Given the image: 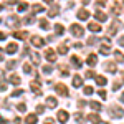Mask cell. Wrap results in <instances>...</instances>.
Here are the masks:
<instances>
[{
  "label": "cell",
  "mask_w": 124,
  "mask_h": 124,
  "mask_svg": "<svg viewBox=\"0 0 124 124\" xmlns=\"http://www.w3.org/2000/svg\"><path fill=\"white\" fill-rule=\"evenodd\" d=\"M41 70H43V73H45V75H50V73L53 71V68H51V66H48V65H46V66H43Z\"/></svg>",
  "instance_id": "cell-38"
},
{
  "label": "cell",
  "mask_w": 124,
  "mask_h": 124,
  "mask_svg": "<svg viewBox=\"0 0 124 124\" xmlns=\"http://www.w3.org/2000/svg\"><path fill=\"white\" fill-rule=\"evenodd\" d=\"M0 124H8L5 119H3V116H0Z\"/></svg>",
  "instance_id": "cell-51"
},
{
  "label": "cell",
  "mask_w": 124,
  "mask_h": 124,
  "mask_svg": "<svg viewBox=\"0 0 124 124\" xmlns=\"http://www.w3.org/2000/svg\"><path fill=\"white\" fill-rule=\"evenodd\" d=\"M101 124H109V123H101Z\"/></svg>",
  "instance_id": "cell-60"
},
{
  "label": "cell",
  "mask_w": 124,
  "mask_h": 124,
  "mask_svg": "<svg viewBox=\"0 0 124 124\" xmlns=\"http://www.w3.org/2000/svg\"><path fill=\"white\" fill-rule=\"evenodd\" d=\"M121 101H123V103H124V93H123V94H121Z\"/></svg>",
  "instance_id": "cell-57"
},
{
  "label": "cell",
  "mask_w": 124,
  "mask_h": 124,
  "mask_svg": "<svg viewBox=\"0 0 124 124\" xmlns=\"http://www.w3.org/2000/svg\"><path fill=\"white\" fill-rule=\"evenodd\" d=\"M98 40H101V38H96V37H91V38L88 40V45H94Z\"/></svg>",
  "instance_id": "cell-42"
},
{
  "label": "cell",
  "mask_w": 124,
  "mask_h": 124,
  "mask_svg": "<svg viewBox=\"0 0 124 124\" xmlns=\"http://www.w3.org/2000/svg\"><path fill=\"white\" fill-rule=\"evenodd\" d=\"M0 22H2V20H0Z\"/></svg>",
  "instance_id": "cell-62"
},
{
  "label": "cell",
  "mask_w": 124,
  "mask_h": 124,
  "mask_svg": "<svg viewBox=\"0 0 124 124\" xmlns=\"http://www.w3.org/2000/svg\"><path fill=\"white\" fill-rule=\"evenodd\" d=\"M15 66H17V61H15V60H10V61H7V68H8V70H13Z\"/></svg>",
  "instance_id": "cell-35"
},
{
  "label": "cell",
  "mask_w": 124,
  "mask_h": 124,
  "mask_svg": "<svg viewBox=\"0 0 124 124\" xmlns=\"http://www.w3.org/2000/svg\"><path fill=\"white\" fill-rule=\"evenodd\" d=\"M117 41H119V45H121V46H124V37H119Z\"/></svg>",
  "instance_id": "cell-49"
},
{
  "label": "cell",
  "mask_w": 124,
  "mask_h": 124,
  "mask_svg": "<svg viewBox=\"0 0 124 124\" xmlns=\"http://www.w3.org/2000/svg\"><path fill=\"white\" fill-rule=\"evenodd\" d=\"M17 50H18L17 43H10L8 46H7V50H5V51H7L8 55H13V53H17Z\"/></svg>",
  "instance_id": "cell-17"
},
{
  "label": "cell",
  "mask_w": 124,
  "mask_h": 124,
  "mask_svg": "<svg viewBox=\"0 0 124 124\" xmlns=\"http://www.w3.org/2000/svg\"><path fill=\"white\" fill-rule=\"evenodd\" d=\"M31 12H35V13L43 12V5H33V7H31Z\"/></svg>",
  "instance_id": "cell-37"
},
{
  "label": "cell",
  "mask_w": 124,
  "mask_h": 124,
  "mask_svg": "<svg viewBox=\"0 0 124 124\" xmlns=\"http://www.w3.org/2000/svg\"><path fill=\"white\" fill-rule=\"evenodd\" d=\"M94 18H96V20H99V22H106V20H108V15H106L104 12H101V10H96Z\"/></svg>",
  "instance_id": "cell-8"
},
{
  "label": "cell",
  "mask_w": 124,
  "mask_h": 124,
  "mask_svg": "<svg viewBox=\"0 0 124 124\" xmlns=\"http://www.w3.org/2000/svg\"><path fill=\"white\" fill-rule=\"evenodd\" d=\"M94 76H96L94 71H86V78H94Z\"/></svg>",
  "instance_id": "cell-45"
},
{
  "label": "cell",
  "mask_w": 124,
  "mask_h": 124,
  "mask_svg": "<svg viewBox=\"0 0 124 124\" xmlns=\"http://www.w3.org/2000/svg\"><path fill=\"white\" fill-rule=\"evenodd\" d=\"M22 94H23V89H15V91L12 93V96H13V98H17V96H22Z\"/></svg>",
  "instance_id": "cell-39"
},
{
  "label": "cell",
  "mask_w": 124,
  "mask_h": 124,
  "mask_svg": "<svg viewBox=\"0 0 124 124\" xmlns=\"http://www.w3.org/2000/svg\"><path fill=\"white\" fill-rule=\"evenodd\" d=\"M5 38H7V35H5L3 31H0V40H5Z\"/></svg>",
  "instance_id": "cell-50"
},
{
  "label": "cell",
  "mask_w": 124,
  "mask_h": 124,
  "mask_svg": "<svg viewBox=\"0 0 124 124\" xmlns=\"http://www.w3.org/2000/svg\"><path fill=\"white\" fill-rule=\"evenodd\" d=\"M108 114H109V117H113V119H121L124 116V109L119 108V106H111L108 109Z\"/></svg>",
  "instance_id": "cell-1"
},
{
  "label": "cell",
  "mask_w": 124,
  "mask_h": 124,
  "mask_svg": "<svg viewBox=\"0 0 124 124\" xmlns=\"http://www.w3.org/2000/svg\"><path fill=\"white\" fill-rule=\"evenodd\" d=\"M121 81H123V83H124V71H123V73H121Z\"/></svg>",
  "instance_id": "cell-55"
},
{
  "label": "cell",
  "mask_w": 124,
  "mask_h": 124,
  "mask_svg": "<svg viewBox=\"0 0 124 124\" xmlns=\"http://www.w3.org/2000/svg\"><path fill=\"white\" fill-rule=\"evenodd\" d=\"M45 2H46V3H53V0H45Z\"/></svg>",
  "instance_id": "cell-58"
},
{
  "label": "cell",
  "mask_w": 124,
  "mask_h": 124,
  "mask_svg": "<svg viewBox=\"0 0 124 124\" xmlns=\"http://www.w3.org/2000/svg\"><path fill=\"white\" fill-rule=\"evenodd\" d=\"M30 55H31V60H33V63L35 65H40V55L37 51H30Z\"/></svg>",
  "instance_id": "cell-24"
},
{
  "label": "cell",
  "mask_w": 124,
  "mask_h": 124,
  "mask_svg": "<svg viewBox=\"0 0 124 124\" xmlns=\"http://www.w3.org/2000/svg\"><path fill=\"white\" fill-rule=\"evenodd\" d=\"M88 28L91 30V31H93V33H98V31H101V25H99V23H96V22H91V23H89V25H88Z\"/></svg>",
  "instance_id": "cell-14"
},
{
  "label": "cell",
  "mask_w": 124,
  "mask_h": 124,
  "mask_svg": "<svg viewBox=\"0 0 124 124\" xmlns=\"http://www.w3.org/2000/svg\"><path fill=\"white\" fill-rule=\"evenodd\" d=\"M83 91H85V94H88V96H89V94H93V88H91V86H86Z\"/></svg>",
  "instance_id": "cell-41"
},
{
  "label": "cell",
  "mask_w": 124,
  "mask_h": 124,
  "mask_svg": "<svg viewBox=\"0 0 124 124\" xmlns=\"http://www.w3.org/2000/svg\"><path fill=\"white\" fill-rule=\"evenodd\" d=\"M89 2H91V0H83V3H85V5H88Z\"/></svg>",
  "instance_id": "cell-56"
},
{
  "label": "cell",
  "mask_w": 124,
  "mask_h": 124,
  "mask_svg": "<svg viewBox=\"0 0 124 124\" xmlns=\"http://www.w3.org/2000/svg\"><path fill=\"white\" fill-rule=\"evenodd\" d=\"M13 37H15L17 40H27L28 38V31H15Z\"/></svg>",
  "instance_id": "cell-12"
},
{
  "label": "cell",
  "mask_w": 124,
  "mask_h": 124,
  "mask_svg": "<svg viewBox=\"0 0 124 124\" xmlns=\"http://www.w3.org/2000/svg\"><path fill=\"white\" fill-rule=\"evenodd\" d=\"M104 70L109 71V73H116V71H117V68H116V65L113 63V61H106L104 63Z\"/></svg>",
  "instance_id": "cell-6"
},
{
  "label": "cell",
  "mask_w": 124,
  "mask_h": 124,
  "mask_svg": "<svg viewBox=\"0 0 124 124\" xmlns=\"http://www.w3.org/2000/svg\"><path fill=\"white\" fill-rule=\"evenodd\" d=\"M78 106H79V108H85V106H86V103L83 101V99H79V101H78Z\"/></svg>",
  "instance_id": "cell-48"
},
{
  "label": "cell",
  "mask_w": 124,
  "mask_h": 124,
  "mask_svg": "<svg viewBox=\"0 0 124 124\" xmlns=\"http://www.w3.org/2000/svg\"><path fill=\"white\" fill-rule=\"evenodd\" d=\"M17 109H18L20 113H25L27 111V104L25 103H20V104H17Z\"/></svg>",
  "instance_id": "cell-36"
},
{
  "label": "cell",
  "mask_w": 124,
  "mask_h": 124,
  "mask_svg": "<svg viewBox=\"0 0 124 124\" xmlns=\"http://www.w3.org/2000/svg\"><path fill=\"white\" fill-rule=\"evenodd\" d=\"M78 18H79V20H88V18H89V12L81 8L79 12H78Z\"/></svg>",
  "instance_id": "cell-15"
},
{
  "label": "cell",
  "mask_w": 124,
  "mask_h": 124,
  "mask_svg": "<svg viewBox=\"0 0 124 124\" xmlns=\"http://www.w3.org/2000/svg\"><path fill=\"white\" fill-rule=\"evenodd\" d=\"M37 121H38V119H37V116H35V114H28V116H27V119H25V123H27V124H37Z\"/></svg>",
  "instance_id": "cell-23"
},
{
  "label": "cell",
  "mask_w": 124,
  "mask_h": 124,
  "mask_svg": "<svg viewBox=\"0 0 124 124\" xmlns=\"http://www.w3.org/2000/svg\"><path fill=\"white\" fill-rule=\"evenodd\" d=\"M109 51H111V45H108V43L99 48V53H101V55H104V56H106V55H109Z\"/></svg>",
  "instance_id": "cell-20"
},
{
  "label": "cell",
  "mask_w": 124,
  "mask_h": 124,
  "mask_svg": "<svg viewBox=\"0 0 124 124\" xmlns=\"http://www.w3.org/2000/svg\"><path fill=\"white\" fill-rule=\"evenodd\" d=\"M46 106H48V108H56L58 101L53 98V96H50V98H46Z\"/></svg>",
  "instance_id": "cell-18"
},
{
  "label": "cell",
  "mask_w": 124,
  "mask_h": 124,
  "mask_svg": "<svg viewBox=\"0 0 124 124\" xmlns=\"http://www.w3.org/2000/svg\"><path fill=\"white\" fill-rule=\"evenodd\" d=\"M71 63H73V66H75V68H81V66H83L81 60H79L78 56H71Z\"/></svg>",
  "instance_id": "cell-22"
},
{
  "label": "cell",
  "mask_w": 124,
  "mask_h": 124,
  "mask_svg": "<svg viewBox=\"0 0 124 124\" xmlns=\"http://www.w3.org/2000/svg\"><path fill=\"white\" fill-rule=\"evenodd\" d=\"M88 119H89L93 124H101V117L96 114V113H91V114L88 116Z\"/></svg>",
  "instance_id": "cell-11"
},
{
  "label": "cell",
  "mask_w": 124,
  "mask_h": 124,
  "mask_svg": "<svg viewBox=\"0 0 124 124\" xmlns=\"http://www.w3.org/2000/svg\"><path fill=\"white\" fill-rule=\"evenodd\" d=\"M81 85H83V78L79 76V75H76V76L73 78V86H75V88H79Z\"/></svg>",
  "instance_id": "cell-21"
},
{
  "label": "cell",
  "mask_w": 124,
  "mask_h": 124,
  "mask_svg": "<svg viewBox=\"0 0 124 124\" xmlns=\"http://www.w3.org/2000/svg\"><path fill=\"white\" fill-rule=\"evenodd\" d=\"M45 124H53V119H45Z\"/></svg>",
  "instance_id": "cell-53"
},
{
  "label": "cell",
  "mask_w": 124,
  "mask_h": 124,
  "mask_svg": "<svg viewBox=\"0 0 124 124\" xmlns=\"http://www.w3.org/2000/svg\"><path fill=\"white\" fill-rule=\"evenodd\" d=\"M56 93H60L61 96H68V88L60 83V85H56Z\"/></svg>",
  "instance_id": "cell-9"
},
{
  "label": "cell",
  "mask_w": 124,
  "mask_h": 124,
  "mask_svg": "<svg viewBox=\"0 0 124 124\" xmlns=\"http://www.w3.org/2000/svg\"><path fill=\"white\" fill-rule=\"evenodd\" d=\"M30 88L35 91V94H41V89H40V79H35L30 83Z\"/></svg>",
  "instance_id": "cell-5"
},
{
  "label": "cell",
  "mask_w": 124,
  "mask_h": 124,
  "mask_svg": "<svg viewBox=\"0 0 124 124\" xmlns=\"http://www.w3.org/2000/svg\"><path fill=\"white\" fill-rule=\"evenodd\" d=\"M56 117H58V121H60V123H66L68 119H70V114H68L66 111H58Z\"/></svg>",
  "instance_id": "cell-4"
},
{
  "label": "cell",
  "mask_w": 124,
  "mask_h": 124,
  "mask_svg": "<svg viewBox=\"0 0 124 124\" xmlns=\"http://www.w3.org/2000/svg\"><path fill=\"white\" fill-rule=\"evenodd\" d=\"M35 22V17H27V18L23 20V23H27V25H30V23H33Z\"/></svg>",
  "instance_id": "cell-40"
},
{
  "label": "cell",
  "mask_w": 124,
  "mask_h": 124,
  "mask_svg": "<svg viewBox=\"0 0 124 124\" xmlns=\"http://www.w3.org/2000/svg\"><path fill=\"white\" fill-rule=\"evenodd\" d=\"M8 2H10V3H15V2H17V0H8Z\"/></svg>",
  "instance_id": "cell-59"
},
{
  "label": "cell",
  "mask_w": 124,
  "mask_h": 124,
  "mask_svg": "<svg viewBox=\"0 0 124 124\" xmlns=\"http://www.w3.org/2000/svg\"><path fill=\"white\" fill-rule=\"evenodd\" d=\"M89 106H91V108H93L94 111H101V109H103V106L99 104L98 101H91V103H89Z\"/></svg>",
  "instance_id": "cell-28"
},
{
  "label": "cell",
  "mask_w": 124,
  "mask_h": 124,
  "mask_svg": "<svg viewBox=\"0 0 124 124\" xmlns=\"http://www.w3.org/2000/svg\"><path fill=\"white\" fill-rule=\"evenodd\" d=\"M27 8H28L27 3H20V5H18V12H23V10H27Z\"/></svg>",
  "instance_id": "cell-43"
},
{
  "label": "cell",
  "mask_w": 124,
  "mask_h": 124,
  "mask_svg": "<svg viewBox=\"0 0 124 124\" xmlns=\"http://www.w3.org/2000/svg\"><path fill=\"white\" fill-rule=\"evenodd\" d=\"M117 28H119V22L116 20V22H113V25H111V28L108 30V35L111 37V35H114L116 31H117Z\"/></svg>",
  "instance_id": "cell-13"
},
{
  "label": "cell",
  "mask_w": 124,
  "mask_h": 124,
  "mask_svg": "<svg viewBox=\"0 0 124 124\" xmlns=\"http://www.w3.org/2000/svg\"><path fill=\"white\" fill-rule=\"evenodd\" d=\"M94 79H96V85H99V86L106 85V78L104 76H94Z\"/></svg>",
  "instance_id": "cell-30"
},
{
  "label": "cell",
  "mask_w": 124,
  "mask_h": 124,
  "mask_svg": "<svg viewBox=\"0 0 124 124\" xmlns=\"http://www.w3.org/2000/svg\"><path fill=\"white\" fill-rule=\"evenodd\" d=\"M114 58H116V61H119V63H124V55L121 53V51H114Z\"/></svg>",
  "instance_id": "cell-29"
},
{
  "label": "cell",
  "mask_w": 124,
  "mask_h": 124,
  "mask_svg": "<svg viewBox=\"0 0 124 124\" xmlns=\"http://www.w3.org/2000/svg\"><path fill=\"white\" fill-rule=\"evenodd\" d=\"M10 83H12V85H20L22 79H20L18 75H12V76H10Z\"/></svg>",
  "instance_id": "cell-26"
},
{
  "label": "cell",
  "mask_w": 124,
  "mask_h": 124,
  "mask_svg": "<svg viewBox=\"0 0 124 124\" xmlns=\"http://www.w3.org/2000/svg\"><path fill=\"white\" fill-rule=\"evenodd\" d=\"M98 94L101 96L103 99H106V98H108V94H106V91H104V89H99V91H98Z\"/></svg>",
  "instance_id": "cell-44"
},
{
  "label": "cell",
  "mask_w": 124,
  "mask_h": 124,
  "mask_svg": "<svg viewBox=\"0 0 124 124\" xmlns=\"http://www.w3.org/2000/svg\"><path fill=\"white\" fill-rule=\"evenodd\" d=\"M55 33H56V35H63V33H65L63 25H55Z\"/></svg>",
  "instance_id": "cell-32"
},
{
  "label": "cell",
  "mask_w": 124,
  "mask_h": 124,
  "mask_svg": "<svg viewBox=\"0 0 124 124\" xmlns=\"http://www.w3.org/2000/svg\"><path fill=\"white\" fill-rule=\"evenodd\" d=\"M2 8H3V7H2V5H0V10H2Z\"/></svg>",
  "instance_id": "cell-61"
},
{
  "label": "cell",
  "mask_w": 124,
  "mask_h": 124,
  "mask_svg": "<svg viewBox=\"0 0 124 124\" xmlns=\"http://www.w3.org/2000/svg\"><path fill=\"white\" fill-rule=\"evenodd\" d=\"M43 111H45V108H43V106H37V113H38V114H41Z\"/></svg>",
  "instance_id": "cell-47"
},
{
  "label": "cell",
  "mask_w": 124,
  "mask_h": 124,
  "mask_svg": "<svg viewBox=\"0 0 124 124\" xmlns=\"http://www.w3.org/2000/svg\"><path fill=\"white\" fill-rule=\"evenodd\" d=\"M15 124H22V121H20V117H15V121H13Z\"/></svg>",
  "instance_id": "cell-52"
},
{
  "label": "cell",
  "mask_w": 124,
  "mask_h": 124,
  "mask_svg": "<svg viewBox=\"0 0 124 124\" xmlns=\"http://www.w3.org/2000/svg\"><path fill=\"white\" fill-rule=\"evenodd\" d=\"M0 91H7V83H0Z\"/></svg>",
  "instance_id": "cell-46"
},
{
  "label": "cell",
  "mask_w": 124,
  "mask_h": 124,
  "mask_svg": "<svg viewBox=\"0 0 124 124\" xmlns=\"http://www.w3.org/2000/svg\"><path fill=\"white\" fill-rule=\"evenodd\" d=\"M96 63H98V58H96V55H89V56H88V65H89V66H94Z\"/></svg>",
  "instance_id": "cell-25"
},
{
  "label": "cell",
  "mask_w": 124,
  "mask_h": 124,
  "mask_svg": "<svg viewBox=\"0 0 124 124\" xmlns=\"http://www.w3.org/2000/svg\"><path fill=\"white\" fill-rule=\"evenodd\" d=\"M58 13H60V7H58V5H53V7L50 8V12H48V17H56Z\"/></svg>",
  "instance_id": "cell-19"
},
{
  "label": "cell",
  "mask_w": 124,
  "mask_h": 124,
  "mask_svg": "<svg viewBox=\"0 0 124 124\" xmlns=\"http://www.w3.org/2000/svg\"><path fill=\"white\" fill-rule=\"evenodd\" d=\"M45 56H46L48 61H56V53H55L53 50H50V48L45 51Z\"/></svg>",
  "instance_id": "cell-7"
},
{
  "label": "cell",
  "mask_w": 124,
  "mask_h": 124,
  "mask_svg": "<svg viewBox=\"0 0 124 124\" xmlns=\"http://www.w3.org/2000/svg\"><path fill=\"white\" fill-rule=\"evenodd\" d=\"M70 30H71V33H73L75 37H83V35H85V28L79 27L78 23H73V25L70 27Z\"/></svg>",
  "instance_id": "cell-2"
},
{
  "label": "cell",
  "mask_w": 124,
  "mask_h": 124,
  "mask_svg": "<svg viewBox=\"0 0 124 124\" xmlns=\"http://www.w3.org/2000/svg\"><path fill=\"white\" fill-rule=\"evenodd\" d=\"M2 60H3V50L0 48V61H2Z\"/></svg>",
  "instance_id": "cell-54"
},
{
  "label": "cell",
  "mask_w": 124,
  "mask_h": 124,
  "mask_svg": "<svg viewBox=\"0 0 124 124\" xmlns=\"http://www.w3.org/2000/svg\"><path fill=\"white\" fill-rule=\"evenodd\" d=\"M58 53H60V55H66V53H68V48H66V45H61V46L58 48Z\"/></svg>",
  "instance_id": "cell-34"
},
{
  "label": "cell",
  "mask_w": 124,
  "mask_h": 124,
  "mask_svg": "<svg viewBox=\"0 0 124 124\" xmlns=\"http://www.w3.org/2000/svg\"><path fill=\"white\" fill-rule=\"evenodd\" d=\"M23 71H25L27 75H30V73L33 71V68H31V65H30V63H25V65H23Z\"/></svg>",
  "instance_id": "cell-33"
},
{
  "label": "cell",
  "mask_w": 124,
  "mask_h": 124,
  "mask_svg": "<svg viewBox=\"0 0 124 124\" xmlns=\"http://www.w3.org/2000/svg\"><path fill=\"white\" fill-rule=\"evenodd\" d=\"M31 43H33L35 46L41 48V46H43V45H45V40H41V38H40V37H37V35H35V37L31 38Z\"/></svg>",
  "instance_id": "cell-10"
},
{
  "label": "cell",
  "mask_w": 124,
  "mask_h": 124,
  "mask_svg": "<svg viewBox=\"0 0 124 124\" xmlns=\"http://www.w3.org/2000/svg\"><path fill=\"white\" fill-rule=\"evenodd\" d=\"M40 28H43V30H48V28H50V23H48V20H45V18L40 20Z\"/></svg>",
  "instance_id": "cell-31"
},
{
  "label": "cell",
  "mask_w": 124,
  "mask_h": 124,
  "mask_svg": "<svg viewBox=\"0 0 124 124\" xmlns=\"http://www.w3.org/2000/svg\"><path fill=\"white\" fill-rule=\"evenodd\" d=\"M75 119H76V123H79V124H85L86 123L85 116L81 114V113H76V114H75Z\"/></svg>",
  "instance_id": "cell-27"
},
{
  "label": "cell",
  "mask_w": 124,
  "mask_h": 124,
  "mask_svg": "<svg viewBox=\"0 0 124 124\" xmlns=\"http://www.w3.org/2000/svg\"><path fill=\"white\" fill-rule=\"evenodd\" d=\"M121 8H123V5H121L119 2H116L114 5H113V8H111L113 15H119V13H121Z\"/></svg>",
  "instance_id": "cell-16"
},
{
  "label": "cell",
  "mask_w": 124,
  "mask_h": 124,
  "mask_svg": "<svg viewBox=\"0 0 124 124\" xmlns=\"http://www.w3.org/2000/svg\"><path fill=\"white\" fill-rule=\"evenodd\" d=\"M18 23H20V20L17 15H10L7 18V25H10V27H18Z\"/></svg>",
  "instance_id": "cell-3"
}]
</instances>
